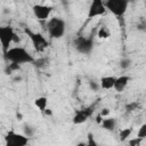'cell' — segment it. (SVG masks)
I'll return each mask as SVG.
<instances>
[{"mask_svg": "<svg viewBox=\"0 0 146 146\" xmlns=\"http://www.w3.org/2000/svg\"><path fill=\"white\" fill-rule=\"evenodd\" d=\"M5 58L14 64H30V63H34V57L23 47L19 46H15L11 47L7 52H5Z\"/></svg>", "mask_w": 146, "mask_h": 146, "instance_id": "6da1fadb", "label": "cell"}, {"mask_svg": "<svg viewBox=\"0 0 146 146\" xmlns=\"http://www.w3.org/2000/svg\"><path fill=\"white\" fill-rule=\"evenodd\" d=\"M47 32L51 39H60L66 32V23L60 17H51L47 22Z\"/></svg>", "mask_w": 146, "mask_h": 146, "instance_id": "7a4b0ae2", "label": "cell"}, {"mask_svg": "<svg viewBox=\"0 0 146 146\" xmlns=\"http://www.w3.org/2000/svg\"><path fill=\"white\" fill-rule=\"evenodd\" d=\"M19 42V38L17 36L15 30L11 26H2L0 27V43L2 46L3 54L7 52L11 47V43Z\"/></svg>", "mask_w": 146, "mask_h": 146, "instance_id": "3957f363", "label": "cell"}, {"mask_svg": "<svg viewBox=\"0 0 146 146\" xmlns=\"http://www.w3.org/2000/svg\"><path fill=\"white\" fill-rule=\"evenodd\" d=\"M105 8L107 11H110L115 17H122L129 6V2L127 0H106L104 1Z\"/></svg>", "mask_w": 146, "mask_h": 146, "instance_id": "277c9868", "label": "cell"}, {"mask_svg": "<svg viewBox=\"0 0 146 146\" xmlns=\"http://www.w3.org/2000/svg\"><path fill=\"white\" fill-rule=\"evenodd\" d=\"M25 33L30 38L31 43L34 47V49L36 50V52H42L48 48L49 42H48V40L46 39V36L43 34H41L39 32H33L29 29H25Z\"/></svg>", "mask_w": 146, "mask_h": 146, "instance_id": "5b68a950", "label": "cell"}, {"mask_svg": "<svg viewBox=\"0 0 146 146\" xmlns=\"http://www.w3.org/2000/svg\"><path fill=\"white\" fill-rule=\"evenodd\" d=\"M29 138L24 133L9 130L5 136V146H27Z\"/></svg>", "mask_w": 146, "mask_h": 146, "instance_id": "8992f818", "label": "cell"}, {"mask_svg": "<svg viewBox=\"0 0 146 146\" xmlns=\"http://www.w3.org/2000/svg\"><path fill=\"white\" fill-rule=\"evenodd\" d=\"M73 44L78 52L88 55L94 49V39H92V36H82L81 35L74 40Z\"/></svg>", "mask_w": 146, "mask_h": 146, "instance_id": "52a82bcc", "label": "cell"}, {"mask_svg": "<svg viewBox=\"0 0 146 146\" xmlns=\"http://www.w3.org/2000/svg\"><path fill=\"white\" fill-rule=\"evenodd\" d=\"M32 11L33 15L35 16V18L40 22H48L50 18V14L52 11V7L48 6L46 3H36L32 7Z\"/></svg>", "mask_w": 146, "mask_h": 146, "instance_id": "ba28073f", "label": "cell"}, {"mask_svg": "<svg viewBox=\"0 0 146 146\" xmlns=\"http://www.w3.org/2000/svg\"><path fill=\"white\" fill-rule=\"evenodd\" d=\"M94 113V106H87L80 110H76L73 114L72 122L73 124H82L89 120V117Z\"/></svg>", "mask_w": 146, "mask_h": 146, "instance_id": "9c48e42d", "label": "cell"}, {"mask_svg": "<svg viewBox=\"0 0 146 146\" xmlns=\"http://www.w3.org/2000/svg\"><path fill=\"white\" fill-rule=\"evenodd\" d=\"M106 11L107 10L105 8L103 0H94V1H91L90 6H89L87 17H88V19H92L95 17H99V16L105 15Z\"/></svg>", "mask_w": 146, "mask_h": 146, "instance_id": "30bf717a", "label": "cell"}, {"mask_svg": "<svg viewBox=\"0 0 146 146\" xmlns=\"http://www.w3.org/2000/svg\"><path fill=\"white\" fill-rule=\"evenodd\" d=\"M130 76L129 75H120L116 78L115 80V84H114V90L116 92H123L125 90V88L128 87L129 82H130Z\"/></svg>", "mask_w": 146, "mask_h": 146, "instance_id": "8fae6325", "label": "cell"}, {"mask_svg": "<svg viewBox=\"0 0 146 146\" xmlns=\"http://www.w3.org/2000/svg\"><path fill=\"white\" fill-rule=\"evenodd\" d=\"M115 76L112 75H104L99 79V86L103 90H111L114 89V84H115Z\"/></svg>", "mask_w": 146, "mask_h": 146, "instance_id": "7c38bea8", "label": "cell"}, {"mask_svg": "<svg viewBox=\"0 0 146 146\" xmlns=\"http://www.w3.org/2000/svg\"><path fill=\"white\" fill-rule=\"evenodd\" d=\"M99 125H100L104 130H106V131H113V130H115V128H116V120H115L114 117L106 116V117L103 119V121H102V123H100Z\"/></svg>", "mask_w": 146, "mask_h": 146, "instance_id": "4fadbf2b", "label": "cell"}, {"mask_svg": "<svg viewBox=\"0 0 146 146\" xmlns=\"http://www.w3.org/2000/svg\"><path fill=\"white\" fill-rule=\"evenodd\" d=\"M48 104H49V100L46 96H39L34 99V106L40 111V112H46L48 110Z\"/></svg>", "mask_w": 146, "mask_h": 146, "instance_id": "5bb4252c", "label": "cell"}, {"mask_svg": "<svg viewBox=\"0 0 146 146\" xmlns=\"http://www.w3.org/2000/svg\"><path fill=\"white\" fill-rule=\"evenodd\" d=\"M132 131H133L132 127H128V128H123V129H121V130L119 131V139H120L121 141H125V140H128L129 137L131 136Z\"/></svg>", "mask_w": 146, "mask_h": 146, "instance_id": "9a60e30c", "label": "cell"}, {"mask_svg": "<svg viewBox=\"0 0 146 146\" xmlns=\"http://www.w3.org/2000/svg\"><path fill=\"white\" fill-rule=\"evenodd\" d=\"M97 36L99 39H107V38L111 36V31L107 29V26L103 25V26L98 27V30H97Z\"/></svg>", "mask_w": 146, "mask_h": 146, "instance_id": "2e32d148", "label": "cell"}, {"mask_svg": "<svg viewBox=\"0 0 146 146\" xmlns=\"http://www.w3.org/2000/svg\"><path fill=\"white\" fill-rule=\"evenodd\" d=\"M137 138H139L140 140H143V139H146V122L145 123H143L140 127H139V129H138V131H137V136H136Z\"/></svg>", "mask_w": 146, "mask_h": 146, "instance_id": "e0dca14e", "label": "cell"}, {"mask_svg": "<svg viewBox=\"0 0 146 146\" xmlns=\"http://www.w3.org/2000/svg\"><path fill=\"white\" fill-rule=\"evenodd\" d=\"M48 63H49V62H48V58H44V57H42V58L35 59L33 64H34L36 67H39V68H40V67H46Z\"/></svg>", "mask_w": 146, "mask_h": 146, "instance_id": "ac0fdd59", "label": "cell"}, {"mask_svg": "<svg viewBox=\"0 0 146 146\" xmlns=\"http://www.w3.org/2000/svg\"><path fill=\"white\" fill-rule=\"evenodd\" d=\"M138 106H139L138 102H131V103H128V104L125 105V111H127V112L136 111V110L138 108Z\"/></svg>", "mask_w": 146, "mask_h": 146, "instance_id": "d6986e66", "label": "cell"}, {"mask_svg": "<svg viewBox=\"0 0 146 146\" xmlns=\"http://www.w3.org/2000/svg\"><path fill=\"white\" fill-rule=\"evenodd\" d=\"M86 146H99L98 143L95 140L92 133H89V135H88V141L86 143Z\"/></svg>", "mask_w": 146, "mask_h": 146, "instance_id": "ffe728a7", "label": "cell"}, {"mask_svg": "<svg viewBox=\"0 0 146 146\" xmlns=\"http://www.w3.org/2000/svg\"><path fill=\"white\" fill-rule=\"evenodd\" d=\"M130 59H128V58H123V59H121V62H120V67L122 68V70H125V68H128L129 66H130Z\"/></svg>", "mask_w": 146, "mask_h": 146, "instance_id": "44dd1931", "label": "cell"}, {"mask_svg": "<svg viewBox=\"0 0 146 146\" xmlns=\"http://www.w3.org/2000/svg\"><path fill=\"white\" fill-rule=\"evenodd\" d=\"M90 88L92 89V90H98L99 88H100V86H99V82H95V81H90Z\"/></svg>", "mask_w": 146, "mask_h": 146, "instance_id": "7402d4cb", "label": "cell"}, {"mask_svg": "<svg viewBox=\"0 0 146 146\" xmlns=\"http://www.w3.org/2000/svg\"><path fill=\"white\" fill-rule=\"evenodd\" d=\"M108 113H110V110H108V108H103V111H102V112H100L99 114H100L102 116H104V117H106V115H107Z\"/></svg>", "mask_w": 146, "mask_h": 146, "instance_id": "603a6c76", "label": "cell"}, {"mask_svg": "<svg viewBox=\"0 0 146 146\" xmlns=\"http://www.w3.org/2000/svg\"><path fill=\"white\" fill-rule=\"evenodd\" d=\"M76 146H86V143H84V141H81V143H79Z\"/></svg>", "mask_w": 146, "mask_h": 146, "instance_id": "cb8c5ba5", "label": "cell"}, {"mask_svg": "<svg viewBox=\"0 0 146 146\" xmlns=\"http://www.w3.org/2000/svg\"><path fill=\"white\" fill-rule=\"evenodd\" d=\"M145 6H146V1H145Z\"/></svg>", "mask_w": 146, "mask_h": 146, "instance_id": "d4e9b609", "label": "cell"}]
</instances>
